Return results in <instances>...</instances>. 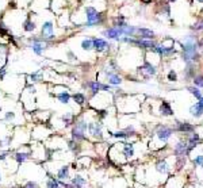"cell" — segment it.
Returning a JSON list of instances; mask_svg holds the SVG:
<instances>
[{
    "mask_svg": "<svg viewBox=\"0 0 203 188\" xmlns=\"http://www.w3.org/2000/svg\"><path fill=\"white\" fill-rule=\"evenodd\" d=\"M94 47L96 52H103L108 47V43L106 42L104 39H100V38H95L94 39Z\"/></svg>",
    "mask_w": 203,
    "mask_h": 188,
    "instance_id": "cell-17",
    "label": "cell"
},
{
    "mask_svg": "<svg viewBox=\"0 0 203 188\" xmlns=\"http://www.w3.org/2000/svg\"><path fill=\"white\" fill-rule=\"evenodd\" d=\"M86 88H90V91L92 94H98L99 91H110L111 87L110 85H106V84H102L99 81H88V83L84 84Z\"/></svg>",
    "mask_w": 203,
    "mask_h": 188,
    "instance_id": "cell-3",
    "label": "cell"
},
{
    "mask_svg": "<svg viewBox=\"0 0 203 188\" xmlns=\"http://www.w3.org/2000/svg\"><path fill=\"white\" fill-rule=\"evenodd\" d=\"M194 165H195V166H203V156H196V157H195Z\"/></svg>",
    "mask_w": 203,
    "mask_h": 188,
    "instance_id": "cell-33",
    "label": "cell"
},
{
    "mask_svg": "<svg viewBox=\"0 0 203 188\" xmlns=\"http://www.w3.org/2000/svg\"><path fill=\"white\" fill-rule=\"evenodd\" d=\"M187 146H188L187 141H179L177 145L175 146V154L177 157H184L187 154Z\"/></svg>",
    "mask_w": 203,
    "mask_h": 188,
    "instance_id": "cell-11",
    "label": "cell"
},
{
    "mask_svg": "<svg viewBox=\"0 0 203 188\" xmlns=\"http://www.w3.org/2000/svg\"><path fill=\"white\" fill-rule=\"evenodd\" d=\"M66 143H68V149H69L73 154H79L80 153V150H81L80 142H76V141H73V139H70V141H68Z\"/></svg>",
    "mask_w": 203,
    "mask_h": 188,
    "instance_id": "cell-21",
    "label": "cell"
},
{
    "mask_svg": "<svg viewBox=\"0 0 203 188\" xmlns=\"http://www.w3.org/2000/svg\"><path fill=\"white\" fill-rule=\"evenodd\" d=\"M192 29L194 30H203V20H201V22H198L196 25L192 26Z\"/></svg>",
    "mask_w": 203,
    "mask_h": 188,
    "instance_id": "cell-38",
    "label": "cell"
},
{
    "mask_svg": "<svg viewBox=\"0 0 203 188\" xmlns=\"http://www.w3.org/2000/svg\"><path fill=\"white\" fill-rule=\"evenodd\" d=\"M70 135H72V139L76 142H81V141H87V134L84 131H81V130L76 129L73 126L72 129V133H70Z\"/></svg>",
    "mask_w": 203,
    "mask_h": 188,
    "instance_id": "cell-13",
    "label": "cell"
},
{
    "mask_svg": "<svg viewBox=\"0 0 203 188\" xmlns=\"http://www.w3.org/2000/svg\"><path fill=\"white\" fill-rule=\"evenodd\" d=\"M14 160H15L16 162L19 164H23V162H26L27 160H30L33 157V154H31V152H23V150H18V152H15L14 153Z\"/></svg>",
    "mask_w": 203,
    "mask_h": 188,
    "instance_id": "cell-10",
    "label": "cell"
},
{
    "mask_svg": "<svg viewBox=\"0 0 203 188\" xmlns=\"http://www.w3.org/2000/svg\"><path fill=\"white\" fill-rule=\"evenodd\" d=\"M54 26H53V22H46L43 23L42 26V37L43 39H53L54 38Z\"/></svg>",
    "mask_w": 203,
    "mask_h": 188,
    "instance_id": "cell-8",
    "label": "cell"
},
{
    "mask_svg": "<svg viewBox=\"0 0 203 188\" xmlns=\"http://www.w3.org/2000/svg\"><path fill=\"white\" fill-rule=\"evenodd\" d=\"M175 129L177 130V131H180V133H194L195 131L194 126L187 123V122H177Z\"/></svg>",
    "mask_w": 203,
    "mask_h": 188,
    "instance_id": "cell-14",
    "label": "cell"
},
{
    "mask_svg": "<svg viewBox=\"0 0 203 188\" xmlns=\"http://www.w3.org/2000/svg\"><path fill=\"white\" fill-rule=\"evenodd\" d=\"M30 78H31V81H41L42 80V72L41 70L35 72V73H33L31 76H30Z\"/></svg>",
    "mask_w": 203,
    "mask_h": 188,
    "instance_id": "cell-31",
    "label": "cell"
},
{
    "mask_svg": "<svg viewBox=\"0 0 203 188\" xmlns=\"http://www.w3.org/2000/svg\"><path fill=\"white\" fill-rule=\"evenodd\" d=\"M72 99L76 102L77 104H80V106H83L84 102H86V96H84L83 94H73L72 95Z\"/></svg>",
    "mask_w": 203,
    "mask_h": 188,
    "instance_id": "cell-28",
    "label": "cell"
},
{
    "mask_svg": "<svg viewBox=\"0 0 203 188\" xmlns=\"http://www.w3.org/2000/svg\"><path fill=\"white\" fill-rule=\"evenodd\" d=\"M137 31L140 33V35L145 39H152L154 37V33L152 31V30H148V29H140V30H137Z\"/></svg>",
    "mask_w": 203,
    "mask_h": 188,
    "instance_id": "cell-25",
    "label": "cell"
},
{
    "mask_svg": "<svg viewBox=\"0 0 203 188\" xmlns=\"http://www.w3.org/2000/svg\"><path fill=\"white\" fill-rule=\"evenodd\" d=\"M183 60L187 61V62H191V61L198 60V45L194 41V38L188 37L185 39V42H183Z\"/></svg>",
    "mask_w": 203,
    "mask_h": 188,
    "instance_id": "cell-1",
    "label": "cell"
},
{
    "mask_svg": "<svg viewBox=\"0 0 203 188\" xmlns=\"http://www.w3.org/2000/svg\"><path fill=\"white\" fill-rule=\"evenodd\" d=\"M73 119H74V117H73V114L72 112H65V114L61 117V121H62V123H64V126H70L73 123Z\"/></svg>",
    "mask_w": 203,
    "mask_h": 188,
    "instance_id": "cell-24",
    "label": "cell"
},
{
    "mask_svg": "<svg viewBox=\"0 0 203 188\" xmlns=\"http://www.w3.org/2000/svg\"><path fill=\"white\" fill-rule=\"evenodd\" d=\"M194 84L196 87H203V76H198L194 78Z\"/></svg>",
    "mask_w": 203,
    "mask_h": 188,
    "instance_id": "cell-35",
    "label": "cell"
},
{
    "mask_svg": "<svg viewBox=\"0 0 203 188\" xmlns=\"http://www.w3.org/2000/svg\"><path fill=\"white\" fill-rule=\"evenodd\" d=\"M188 91L191 92V94L194 95V96H195L196 99H199V100H201V99L203 98V95H202V92L199 91V88H195V87H188Z\"/></svg>",
    "mask_w": 203,
    "mask_h": 188,
    "instance_id": "cell-30",
    "label": "cell"
},
{
    "mask_svg": "<svg viewBox=\"0 0 203 188\" xmlns=\"http://www.w3.org/2000/svg\"><path fill=\"white\" fill-rule=\"evenodd\" d=\"M88 131H90L91 137H94L95 139H102V138H103V133H102V123H98V122L88 123Z\"/></svg>",
    "mask_w": 203,
    "mask_h": 188,
    "instance_id": "cell-4",
    "label": "cell"
},
{
    "mask_svg": "<svg viewBox=\"0 0 203 188\" xmlns=\"http://www.w3.org/2000/svg\"><path fill=\"white\" fill-rule=\"evenodd\" d=\"M6 52H7L6 46L4 45H0V53H6Z\"/></svg>",
    "mask_w": 203,
    "mask_h": 188,
    "instance_id": "cell-39",
    "label": "cell"
},
{
    "mask_svg": "<svg viewBox=\"0 0 203 188\" xmlns=\"http://www.w3.org/2000/svg\"><path fill=\"white\" fill-rule=\"evenodd\" d=\"M56 98L58 99V102H61L62 104H68L72 96H70V95L68 94L66 91H64V92H60V94H57V95H56Z\"/></svg>",
    "mask_w": 203,
    "mask_h": 188,
    "instance_id": "cell-23",
    "label": "cell"
},
{
    "mask_svg": "<svg viewBox=\"0 0 203 188\" xmlns=\"http://www.w3.org/2000/svg\"><path fill=\"white\" fill-rule=\"evenodd\" d=\"M81 47H83V50H87V52H90L91 49H94V39H91V38L84 39L83 42H81Z\"/></svg>",
    "mask_w": 203,
    "mask_h": 188,
    "instance_id": "cell-27",
    "label": "cell"
},
{
    "mask_svg": "<svg viewBox=\"0 0 203 188\" xmlns=\"http://www.w3.org/2000/svg\"><path fill=\"white\" fill-rule=\"evenodd\" d=\"M199 2H201V3H203V0H199Z\"/></svg>",
    "mask_w": 203,
    "mask_h": 188,
    "instance_id": "cell-41",
    "label": "cell"
},
{
    "mask_svg": "<svg viewBox=\"0 0 203 188\" xmlns=\"http://www.w3.org/2000/svg\"><path fill=\"white\" fill-rule=\"evenodd\" d=\"M168 80L169 81H176V80H177V74H176L175 70H171L168 73Z\"/></svg>",
    "mask_w": 203,
    "mask_h": 188,
    "instance_id": "cell-36",
    "label": "cell"
},
{
    "mask_svg": "<svg viewBox=\"0 0 203 188\" xmlns=\"http://www.w3.org/2000/svg\"><path fill=\"white\" fill-rule=\"evenodd\" d=\"M122 153L126 158H131L134 156V145L133 143H123V149H122Z\"/></svg>",
    "mask_w": 203,
    "mask_h": 188,
    "instance_id": "cell-20",
    "label": "cell"
},
{
    "mask_svg": "<svg viewBox=\"0 0 203 188\" xmlns=\"http://www.w3.org/2000/svg\"><path fill=\"white\" fill-rule=\"evenodd\" d=\"M86 14H87V26L92 27L94 25L100 22V14L94 8V7H87L86 8Z\"/></svg>",
    "mask_w": 203,
    "mask_h": 188,
    "instance_id": "cell-2",
    "label": "cell"
},
{
    "mask_svg": "<svg viewBox=\"0 0 203 188\" xmlns=\"http://www.w3.org/2000/svg\"><path fill=\"white\" fill-rule=\"evenodd\" d=\"M172 133H173V130L171 127H168V126H160V127L157 129V131H156V134H157V137L162 142H167L168 139L171 138Z\"/></svg>",
    "mask_w": 203,
    "mask_h": 188,
    "instance_id": "cell-6",
    "label": "cell"
},
{
    "mask_svg": "<svg viewBox=\"0 0 203 188\" xmlns=\"http://www.w3.org/2000/svg\"><path fill=\"white\" fill-rule=\"evenodd\" d=\"M10 154V152L8 150H4V152H0V161H4V160L8 157Z\"/></svg>",
    "mask_w": 203,
    "mask_h": 188,
    "instance_id": "cell-37",
    "label": "cell"
},
{
    "mask_svg": "<svg viewBox=\"0 0 203 188\" xmlns=\"http://www.w3.org/2000/svg\"><path fill=\"white\" fill-rule=\"evenodd\" d=\"M45 188H61L60 180L54 175H50L49 173V177L46 179V183H45Z\"/></svg>",
    "mask_w": 203,
    "mask_h": 188,
    "instance_id": "cell-15",
    "label": "cell"
},
{
    "mask_svg": "<svg viewBox=\"0 0 203 188\" xmlns=\"http://www.w3.org/2000/svg\"><path fill=\"white\" fill-rule=\"evenodd\" d=\"M4 119L6 121H14L15 119V112L14 111H8V112H6V115H4Z\"/></svg>",
    "mask_w": 203,
    "mask_h": 188,
    "instance_id": "cell-34",
    "label": "cell"
},
{
    "mask_svg": "<svg viewBox=\"0 0 203 188\" xmlns=\"http://www.w3.org/2000/svg\"><path fill=\"white\" fill-rule=\"evenodd\" d=\"M189 112H191L192 117H195V118H201L202 115H203V104L201 103V102L195 103L191 108H189Z\"/></svg>",
    "mask_w": 203,
    "mask_h": 188,
    "instance_id": "cell-16",
    "label": "cell"
},
{
    "mask_svg": "<svg viewBox=\"0 0 203 188\" xmlns=\"http://www.w3.org/2000/svg\"><path fill=\"white\" fill-rule=\"evenodd\" d=\"M74 188H84L87 186V180L84 179L81 175H74L72 179H70V182H69Z\"/></svg>",
    "mask_w": 203,
    "mask_h": 188,
    "instance_id": "cell-12",
    "label": "cell"
},
{
    "mask_svg": "<svg viewBox=\"0 0 203 188\" xmlns=\"http://www.w3.org/2000/svg\"><path fill=\"white\" fill-rule=\"evenodd\" d=\"M169 2H175V0H169Z\"/></svg>",
    "mask_w": 203,
    "mask_h": 188,
    "instance_id": "cell-42",
    "label": "cell"
},
{
    "mask_svg": "<svg viewBox=\"0 0 203 188\" xmlns=\"http://www.w3.org/2000/svg\"><path fill=\"white\" fill-rule=\"evenodd\" d=\"M56 177L58 180H62V182H66L70 177V166L69 165H61L58 169H57Z\"/></svg>",
    "mask_w": 203,
    "mask_h": 188,
    "instance_id": "cell-9",
    "label": "cell"
},
{
    "mask_svg": "<svg viewBox=\"0 0 203 188\" xmlns=\"http://www.w3.org/2000/svg\"><path fill=\"white\" fill-rule=\"evenodd\" d=\"M23 29H25V31H27V33L34 31V30H35V25H34V22H31V20H26L25 25H23Z\"/></svg>",
    "mask_w": 203,
    "mask_h": 188,
    "instance_id": "cell-29",
    "label": "cell"
},
{
    "mask_svg": "<svg viewBox=\"0 0 203 188\" xmlns=\"http://www.w3.org/2000/svg\"><path fill=\"white\" fill-rule=\"evenodd\" d=\"M2 180H3V177H2V172H0V183H2Z\"/></svg>",
    "mask_w": 203,
    "mask_h": 188,
    "instance_id": "cell-40",
    "label": "cell"
},
{
    "mask_svg": "<svg viewBox=\"0 0 203 188\" xmlns=\"http://www.w3.org/2000/svg\"><path fill=\"white\" fill-rule=\"evenodd\" d=\"M46 39H34L31 43V49L37 56H42L43 52L47 49V43L45 42Z\"/></svg>",
    "mask_w": 203,
    "mask_h": 188,
    "instance_id": "cell-5",
    "label": "cell"
},
{
    "mask_svg": "<svg viewBox=\"0 0 203 188\" xmlns=\"http://www.w3.org/2000/svg\"><path fill=\"white\" fill-rule=\"evenodd\" d=\"M160 114L165 115V117L173 114V111H172V108H171V104H169L168 102H162V104L160 106Z\"/></svg>",
    "mask_w": 203,
    "mask_h": 188,
    "instance_id": "cell-22",
    "label": "cell"
},
{
    "mask_svg": "<svg viewBox=\"0 0 203 188\" xmlns=\"http://www.w3.org/2000/svg\"><path fill=\"white\" fill-rule=\"evenodd\" d=\"M141 73H144L145 76H153V74H156V68L152 64L145 62L141 68Z\"/></svg>",
    "mask_w": 203,
    "mask_h": 188,
    "instance_id": "cell-18",
    "label": "cell"
},
{
    "mask_svg": "<svg viewBox=\"0 0 203 188\" xmlns=\"http://www.w3.org/2000/svg\"><path fill=\"white\" fill-rule=\"evenodd\" d=\"M103 35L107 37L108 39H119L121 35H123V31H122V27H111L104 30Z\"/></svg>",
    "mask_w": 203,
    "mask_h": 188,
    "instance_id": "cell-7",
    "label": "cell"
},
{
    "mask_svg": "<svg viewBox=\"0 0 203 188\" xmlns=\"http://www.w3.org/2000/svg\"><path fill=\"white\" fill-rule=\"evenodd\" d=\"M20 188H39L38 186V183H35V182H33V180H30V182H27L25 183Z\"/></svg>",
    "mask_w": 203,
    "mask_h": 188,
    "instance_id": "cell-32",
    "label": "cell"
},
{
    "mask_svg": "<svg viewBox=\"0 0 203 188\" xmlns=\"http://www.w3.org/2000/svg\"><path fill=\"white\" fill-rule=\"evenodd\" d=\"M167 161H165V160H160V161H157L156 162V170H157V172H160V173H165L167 172Z\"/></svg>",
    "mask_w": 203,
    "mask_h": 188,
    "instance_id": "cell-26",
    "label": "cell"
},
{
    "mask_svg": "<svg viewBox=\"0 0 203 188\" xmlns=\"http://www.w3.org/2000/svg\"><path fill=\"white\" fill-rule=\"evenodd\" d=\"M107 81H108V84H111V85H119L122 83V78L118 76L117 73L107 72Z\"/></svg>",
    "mask_w": 203,
    "mask_h": 188,
    "instance_id": "cell-19",
    "label": "cell"
}]
</instances>
